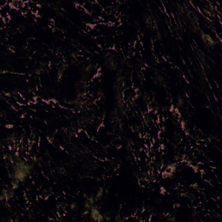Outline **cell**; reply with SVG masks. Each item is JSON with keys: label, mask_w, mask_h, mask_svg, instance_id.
<instances>
[{"label": "cell", "mask_w": 222, "mask_h": 222, "mask_svg": "<svg viewBox=\"0 0 222 222\" xmlns=\"http://www.w3.org/2000/svg\"><path fill=\"white\" fill-rule=\"evenodd\" d=\"M14 162L15 164L13 166V172H10L8 176L10 179L14 178L20 181L21 183H23L31 173L33 169V165L26 162L24 160H21L19 157H17V160H15Z\"/></svg>", "instance_id": "6da1fadb"}, {"label": "cell", "mask_w": 222, "mask_h": 222, "mask_svg": "<svg viewBox=\"0 0 222 222\" xmlns=\"http://www.w3.org/2000/svg\"><path fill=\"white\" fill-rule=\"evenodd\" d=\"M90 214L91 220H94V221L102 222L105 220L104 215H102V213L100 212V210L98 209V207H96V206H93L91 207V209L90 210Z\"/></svg>", "instance_id": "7a4b0ae2"}, {"label": "cell", "mask_w": 222, "mask_h": 222, "mask_svg": "<svg viewBox=\"0 0 222 222\" xmlns=\"http://www.w3.org/2000/svg\"><path fill=\"white\" fill-rule=\"evenodd\" d=\"M13 197V193L11 191V190H8V189H5V188H3L2 190V194L0 196V200H5V201H8L9 200Z\"/></svg>", "instance_id": "3957f363"}, {"label": "cell", "mask_w": 222, "mask_h": 222, "mask_svg": "<svg viewBox=\"0 0 222 222\" xmlns=\"http://www.w3.org/2000/svg\"><path fill=\"white\" fill-rule=\"evenodd\" d=\"M95 202H96L95 196H93V195L90 196L89 198L86 200V201H85V204H84L85 209L90 212V210L91 209V207H92L93 206H95Z\"/></svg>", "instance_id": "277c9868"}, {"label": "cell", "mask_w": 222, "mask_h": 222, "mask_svg": "<svg viewBox=\"0 0 222 222\" xmlns=\"http://www.w3.org/2000/svg\"><path fill=\"white\" fill-rule=\"evenodd\" d=\"M202 39H203V41H204L207 44H208L209 46H213V45H214L215 44V42H214V40L209 35H207V34H202Z\"/></svg>", "instance_id": "5b68a950"}, {"label": "cell", "mask_w": 222, "mask_h": 222, "mask_svg": "<svg viewBox=\"0 0 222 222\" xmlns=\"http://www.w3.org/2000/svg\"><path fill=\"white\" fill-rule=\"evenodd\" d=\"M20 183H21L20 181H18V180H16L14 178L11 179V186H12V189H18L20 186Z\"/></svg>", "instance_id": "8992f818"}, {"label": "cell", "mask_w": 222, "mask_h": 222, "mask_svg": "<svg viewBox=\"0 0 222 222\" xmlns=\"http://www.w3.org/2000/svg\"><path fill=\"white\" fill-rule=\"evenodd\" d=\"M102 195H103V190H102V189H100L98 192L96 193V196H95V200H96V201L99 200H101V198L102 197Z\"/></svg>", "instance_id": "52a82bcc"}]
</instances>
